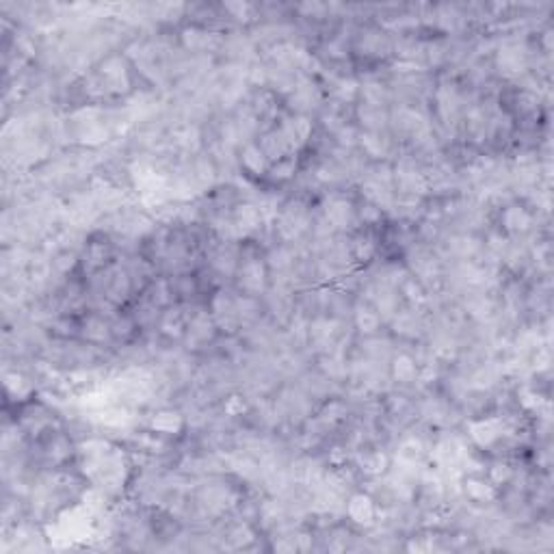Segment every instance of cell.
<instances>
[{"mask_svg": "<svg viewBox=\"0 0 554 554\" xmlns=\"http://www.w3.org/2000/svg\"><path fill=\"white\" fill-rule=\"evenodd\" d=\"M241 162L247 173H253V175H262L266 169H268V158L264 156V152L260 149V145H245L243 154H241Z\"/></svg>", "mask_w": 554, "mask_h": 554, "instance_id": "7a4b0ae2", "label": "cell"}, {"mask_svg": "<svg viewBox=\"0 0 554 554\" xmlns=\"http://www.w3.org/2000/svg\"><path fill=\"white\" fill-rule=\"evenodd\" d=\"M502 221H504V230L509 232H526L533 223L531 215L520 206H509L502 215Z\"/></svg>", "mask_w": 554, "mask_h": 554, "instance_id": "3957f363", "label": "cell"}, {"mask_svg": "<svg viewBox=\"0 0 554 554\" xmlns=\"http://www.w3.org/2000/svg\"><path fill=\"white\" fill-rule=\"evenodd\" d=\"M466 493H468V498L474 500V502H485V500L493 498V487L487 481H483V478L470 476L466 481Z\"/></svg>", "mask_w": 554, "mask_h": 554, "instance_id": "52a82bcc", "label": "cell"}, {"mask_svg": "<svg viewBox=\"0 0 554 554\" xmlns=\"http://www.w3.org/2000/svg\"><path fill=\"white\" fill-rule=\"evenodd\" d=\"M375 502H372L368 496H364V493H355V496L349 500L347 504V513L351 520L359 522V524H368L372 522V518H375Z\"/></svg>", "mask_w": 554, "mask_h": 554, "instance_id": "6da1fadb", "label": "cell"}, {"mask_svg": "<svg viewBox=\"0 0 554 554\" xmlns=\"http://www.w3.org/2000/svg\"><path fill=\"white\" fill-rule=\"evenodd\" d=\"M295 167H297V162L292 158H281L268 171H271V178L273 180H277V182H284V180H290L292 178Z\"/></svg>", "mask_w": 554, "mask_h": 554, "instance_id": "ba28073f", "label": "cell"}, {"mask_svg": "<svg viewBox=\"0 0 554 554\" xmlns=\"http://www.w3.org/2000/svg\"><path fill=\"white\" fill-rule=\"evenodd\" d=\"M243 286L245 290H251V292H256L262 288V284H264V271H262V264L258 260H251L243 266Z\"/></svg>", "mask_w": 554, "mask_h": 554, "instance_id": "8992f818", "label": "cell"}, {"mask_svg": "<svg viewBox=\"0 0 554 554\" xmlns=\"http://www.w3.org/2000/svg\"><path fill=\"white\" fill-rule=\"evenodd\" d=\"M357 327L366 334H375L379 329V314L370 312V310H362L357 312Z\"/></svg>", "mask_w": 554, "mask_h": 554, "instance_id": "9c48e42d", "label": "cell"}, {"mask_svg": "<svg viewBox=\"0 0 554 554\" xmlns=\"http://www.w3.org/2000/svg\"><path fill=\"white\" fill-rule=\"evenodd\" d=\"M149 427H152L154 433H162V436H169V433H175L182 429V416L175 412H158L152 420H149Z\"/></svg>", "mask_w": 554, "mask_h": 554, "instance_id": "277c9868", "label": "cell"}, {"mask_svg": "<svg viewBox=\"0 0 554 554\" xmlns=\"http://www.w3.org/2000/svg\"><path fill=\"white\" fill-rule=\"evenodd\" d=\"M392 375L396 381L401 383H409L418 377V366H416V359L409 357V355H398L394 357V364H392Z\"/></svg>", "mask_w": 554, "mask_h": 554, "instance_id": "5b68a950", "label": "cell"}]
</instances>
